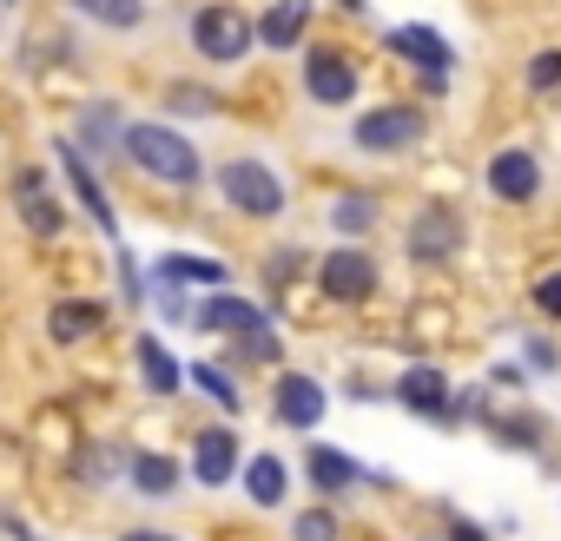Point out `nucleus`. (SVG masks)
<instances>
[{
	"mask_svg": "<svg viewBox=\"0 0 561 541\" xmlns=\"http://www.w3.org/2000/svg\"><path fill=\"white\" fill-rule=\"evenodd\" d=\"M403 244H410L416 264H449V257L462 251V211H456V205H423V211L410 218Z\"/></svg>",
	"mask_w": 561,
	"mask_h": 541,
	"instance_id": "5",
	"label": "nucleus"
},
{
	"mask_svg": "<svg viewBox=\"0 0 561 541\" xmlns=\"http://www.w3.org/2000/svg\"><path fill=\"white\" fill-rule=\"evenodd\" d=\"M14 198H21V225L34 231V238H60L67 231V205H60V192L47 185V172H21L14 179Z\"/></svg>",
	"mask_w": 561,
	"mask_h": 541,
	"instance_id": "8",
	"label": "nucleus"
},
{
	"mask_svg": "<svg viewBox=\"0 0 561 541\" xmlns=\"http://www.w3.org/2000/svg\"><path fill=\"white\" fill-rule=\"evenodd\" d=\"M390 47H397L403 60L430 67V73H449V60H456V54H449V41H443L436 27H397V34H390Z\"/></svg>",
	"mask_w": 561,
	"mask_h": 541,
	"instance_id": "16",
	"label": "nucleus"
},
{
	"mask_svg": "<svg viewBox=\"0 0 561 541\" xmlns=\"http://www.w3.org/2000/svg\"><path fill=\"white\" fill-rule=\"evenodd\" d=\"M139 364H146V390H159V396H172V390H179V377H185V370H179V357H172L159 337H139Z\"/></svg>",
	"mask_w": 561,
	"mask_h": 541,
	"instance_id": "21",
	"label": "nucleus"
},
{
	"mask_svg": "<svg viewBox=\"0 0 561 541\" xmlns=\"http://www.w3.org/2000/svg\"><path fill=\"white\" fill-rule=\"evenodd\" d=\"M192 383H198L205 396H218L225 410H238V390H231V377H225V370H211V364H192Z\"/></svg>",
	"mask_w": 561,
	"mask_h": 541,
	"instance_id": "26",
	"label": "nucleus"
},
{
	"mask_svg": "<svg viewBox=\"0 0 561 541\" xmlns=\"http://www.w3.org/2000/svg\"><path fill=\"white\" fill-rule=\"evenodd\" d=\"M528 87H561V54H541V60H528Z\"/></svg>",
	"mask_w": 561,
	"mask_h": 541,
	"instance_id": "29",
	"label": "nucleus"
},
{
	"mask_svg": "<svg viewBox=\"0 0 561 541\" xmlns=\"http://www.w3.org/2000/svg\"><path fill=\"white\" fill-rule=\"evenodd\" d=\"M277 357H285V344H277V331H271V324H251V331H238V364H257V370H271Z\"/></svg>",
	"mask_w": 561,
	"mask_h": 541,
	"instance_id": "23",
	"label": "nucleus"
},
{
	"mask_svg": "<svg viewBox=\"0 0 561 541\" xmlns=\"http://www.w3.org/2000/svg\"><path fill=\"white\" fill-rule=\"evenodd\" d=\"M100 324H106V304H93V298H67V304H54V318H47L54 344H80V337H93Z\"/></svg>",
	"mask_w": 561,
	"mask_h": 541,
	"instance_id": "17",
	"label": "nucleus"
},
{
	"mask_svg": "<svg viewBox=\"0 0 561 541\" xmlns=\"http://www.w3.org/2000/svg\"><path fill=\"white\" fill-rule=\"evenodd\" d=\"M305 93H311L318 106H351V100H357V67H351L337 47H311V60H305Z\"/></svg>",
	"mask_w": 561,
	"mask_h": 541,
	"instance_id": "7",
	"label": "nucleus"
},
{
	"mask_svg": "<svg viewBox=\"0 0 561 541\" xmlns=\"http://www.w3.org/2000/svg\"><path fill=\"white\" fill-rule=\"evenodd\" d=\"M73 8L87 14V21H100V27H139L146 21V0H73Z\"/></svg>",
	"mask_w": 561,
	"mask_h": 541,
	"instance_id": "22",
	"label": "nucleus"
},
{
	"mask_svg": "<svg viewBox=\"0 0 561 541\" xmlns=\"http://www.w3.org/2000/svg\"><path fill=\"white\" fill-rule=\"evenodd\" d=\"M397 396H403L410 416H436V423H449V377H443L436 364H410L403 383H397Z\"/></svg>",
	"mask_w": 561,
	"mask_h": 541,
	"instance_id": "10",
	"label": "nucleus"
},
{
	"mask_svg": "<svg viewBox=\"0 0 561 541\" xmlns=\"http://www.w3.org/2000/svg\"><path fill=\"white\" fill-rule=\"evenodd\" d=\"M192 47H198L205 60H218V67H238V60L257 47V27L231 8V0H218V8H198V14H192Z\"/></svg>",
	"mask_w": 561,
	"mask_h": 541,
	"instance_id": "2",
	"label": "nucleus"
},
{
	"mask_svg": "<svg viewBox=\"0 0 561 541\" xmlns=\"http://www.w3.org/2000/svg\"><path fill=\"white\" fill-rule=\"evenodd\" d=\"M8 534H14V541H34V534H27V521H14V515H8Z\"/></svg>",
	"mask_w": 561,
	"mask_h": 541,
	"instance_id": "32",
	"label": "nucleus"
},
{
	"mask_svg": "<svg viewBox=\"0 0 561 541\" xmlns=\"http://www.w3.org/2000/svg\"><path fill=\"white\" fill-rule=\"evenodd\" d=\"M165 106H172V113H218V100H211L205 87H172Z\"/></svg>",
	"mask_w": 561,
	"mask_h": 541,
	"instance_id": "28",
	"label": "nucleus"
},
{
	"mask_svg": "<svg viewBox=\"0 0 561 541\" xmlns=\"http://www.w3.org/2000/svg\"><path fill=\"white\" fill-rule=\"evenodd\" d=\"M331 218H337V231H351V238H364V231L377 225V198H364V192H344Z\"/></svg>",
	"mask_w": 561,
	"mask_h": 541,
	"instance_id": "25",
	"label": "nucleus"
},
{
	"mask_svg": "<svg viewBox=\"0 0 561 541\" xmlns=\"http://www.w3.org/2000/svg\"><path fill=\"white\" fill-rule=\"evenodd\" d=\"M423 133H430V119H423L416 106H377V113H364V119L351 126V139H357L364 152H410Z\"/></svg>",
	"mask_w": 561,
	"mask_h": 541,
	"instance_id": "6",
	"label": "nucleus"
},
{
	"mask_svg": "<svg viewBox=\"0 0 561 541\" xmlns=\"http://www.w3.org/2000/svg\"><path fill=\"white\" fill-rule=\"evenodd\" d=\"M535 311H541V318H561V270L535 285Z\"/></svg>",
	"mask_w": 561,
	"mask_h": 541,
	"instance_id": "30",
	"label": "nucleus"
},
{
	"mask_svg": "<svg viewBox=\"0 0 561 541\" xmlns=\"http://www.w3.org/2000/svg\"><path fill=\"white\" fill-rule=\"evenodd\" d=\"M126 126L113 119V113H87V139H119Z\"/></svg>",
	"mask_w": 561,
	"mask_h": 541,
	"instance_id": "31",
	"label": "nucleus"
},
{
	"mask_svg": "<svg viewBox=\"0 0 561 541\" xmlns=\"http://www.w3.org/2000/svg\"><path fill=\"white\" fill-rule=\"evenodd\" d=\"M133 482H139L146 495H172V488H179V462H172V456H139V462H133Z\"/></svg>",
	"mask_w": 561,
	"mask_h": 541,
	"instance_id": "24",
	"label": "nucleus"
},
{
	"mask_svg": "<svg viewBox=\"0 0 561 541\" xmlns=\"http://www.w3.org/2000/svg\"><path fill=\"white\" fill-rule=\"evenodd\" d=\"M324 410H331L324 383H311V377H298V370H285V377H277V423H291V429H311Z\"/></svg>",
	"mask_w": 561,
	"mask_h": 541,
	"instance_id": "11",
	"label": "nucleus"
},
{
	"mask_svg": "<svg viewBox=\"0 0 561 541\" xmlns=\"http://www.w3.org/2000/svg\"><path fill=\"white\" fill-rule=\"evenodd\" d=\"M119 146H126V159H133L146 179H165V185H198V172H205L198 146H192L185 133L159 126V119H139V126H126V133H119Z\"/></svg>",
	"mask_w": 561,
	"mask_h": 541,
	"instance_id": "1",
	"label": "nucleus"
},
{
	"mask_svg": "<svg viewBox=\"0 0 561 541\" xmlns=\"http://www.w3.org/2000/svg\"><path fill=\"white\" fill-rule=\"evenodd\" d=\"M305 469H311V482H318V488H351V482H364V469H357L344 449H324V442L305 456Z\"/></svg>",
	"mask_w": 561,
	"mask_h": 541,
	"instance_id": "20",
	"label": "nucleus"
},
{
	"mask_svg": "<svg viewBox=\"0 0 561 541\" xmlns=\"http://www.w3.org/2000/svg\"><path fill=\"white\" fill-rule=\"evenodd\" d=\"M159 285H225V264L179 251V257H159Z\"/></svg>",
	"mask_w": 561,
	"mask_h": 541,
	"instance_id": "18",
	"label": "nucleus"
},
{
	"mask_svg": "<svg viewBox=\"0 0 561 541\" xmlns=\"http://www.w3.org/2000/svg\"><path fill=\"white\" fill-rule=\"evenodd\" d=\"M449 541H482V534H476V528H456V534H449Z\"/></svg>",
	"mask_w": 561,
	"mask_h": 541,
	"instance_id": "34",
	"label": "nucleus"
},
{
	"mask_svg": "<svg viewBox=\"0 0 561 541\" xmlns=\"http://www.w3.org/2000/svg\"><path fill=\"white\" fill-rule=\"evenodd\" d=\"M489 192L508 198V205H528V198L541 192V165H535V152H522V146L495 152V159H489Z\"/></svg>",
	"mask_w": 561,
	"mask_h": 541,
	"instance_id": "9",
	"label": "nucleus"
},
{
	"mask_svg": "<svg viewBox=\"0 0 561 541\" xmlns=\"http://www.w3.org/2000/svg\"><path fill=\"white\" fill-rule=\"evenodd\" d=\"M218 192H225V205H238L244 218H277V211H285V179H277L271 165H257V159L218 165Z\"/></svg>",
	"mask_w": 561,
	"mask_h": 541,
	"instance_id": "3",
	"label": "nucleus"
},
{
	"mask_svg": "<svg viewBox=\"0 0 561 541\" xmlns=\"http://www.w3.org/2000/svg\"><path fill=\"white\" fill-rule=\"evenodd\" d=\"M60 172H67L73 198L93 211V225H100V231H113V205H106V192H100V179H93V165H87V146H80V139H60Z\"/></svg>",
	"mask_w": 561,
	"mask_h": 541,
	"instance_id": "12",
	"label": "nucleus"
},
{
	"mask_svg": "<svg viewBox=\"0 0 561 541\" xmlns=\"http://www.w3.org/2000/svg\"><path fill=\"white\" fill-rule=\"evenodd\" d=\"M291 534H298V541H337V515H331V508H311V515H298Z\"/></svg>",
	"mask_w": 561,
	"mask_h": 541,
	"instance_id": "27",
	"label": "nucleus"
},
{
	"mask_svg": "<svg viewBox=\"0 0 561 541\" xmlns=\"http://www.w3.org/2000/svg\"><path fill=\"white\" fill-rule=\"evenodd\" d=\"M285 482H291V475H285V462H277V456H251V462H244V488H251L257 508L285 502Z\"/></svg>",
	"mask_w": 561,
	"mask_h": 541,
	"instance_id": "19",
	"label": "nucleus"
},
{
	"mask_svg": "<svg viewBox=\"0 0 561 541\" xmlns=\"http://www.w3.org/2000/svg\"><path fill=\"white\" fill-rule=\"evenodd\" d=\"M318 291L337 298V304H364V298H377V257L357 251V244L324 251V264H318Z\"/></svg>",
	"mask_w": 561,
	"mask_h": 541,
	"instance_id": "4",
	"label": "nucleus"
},
{
	"mask_svg": "<svg viewBox=\"0 0 561 541\" xmlns=\"http://www.w3.org/2000/svg\"><path fill=\"white\" fill-rule=\"evenodd\" d=\"M305 27H311V0H271L257 21V47H271V54L305 47Z\"/></svg>",
	"mask_w": 561,
	"mask_h": 541,
	"instance_id": "13",
	"label": "nucleus"
},
{
	"mask_svg": "<svg viewBox=\"0 0 561 541\" xmlns=\"http://www.w3.org/2000/svg\"><path fill=\"white\" fill-rule=\"evenodd\" d=\"M192 475L211 482V488L231 482V475H238V436H231V429H205V436H198V456H192Z\"/></svg>",
	"mask_w": 561,
	"mask_h": 541,
	"instance_id": "15",
	"label": "nucleus"
},
{
	"mask_svg": "<svg viewBox=\"0 0 561 541\" xmlns=\"http://www.w3.org/2000/svg\"><path fill=\"white\" fill-rule=\"evenodd\" d=\"M192 324H198V331H218V337H238V331H251V324H264V311L225 291V298H205V304L192 311Z\"/></svg>",
	"mask_w": 561,
	"mask_h": 541,
	"instance_id": "14",
	"label": "nucleus"
},
{
	"mask_svg": "<svg viewBox=\"0 0 561 541\" xmlns=\"http://www.w3.org/2000/svg\"><path fill=\"white\" fill-rule=\"evenodd\" d=\"M126 541H172V534H152V528H133Z\"/></svg>",
	"mask_w": 561,
	"mask_h": 541,
	"instance_id": "33",
	"label": "nucleus"
}]
</instances>
